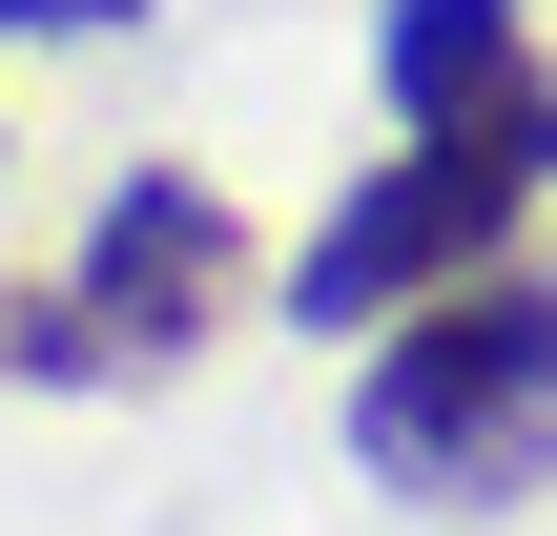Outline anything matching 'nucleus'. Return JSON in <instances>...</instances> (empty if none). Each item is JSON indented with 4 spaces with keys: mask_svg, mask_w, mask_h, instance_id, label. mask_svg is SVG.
Here are the masks:
<instances>
[{
    "mask_svg": "<svg viewBox=\"0 0 557 536\" xmlns=\"http://www.w3.org/2000/svg\"><path fill=\"white\" fill-rule=\"evenodd\" d=\"M103 21H145V0H0V41H103Z\"/></svg>",
    "mask_w": 557,
    "mask_h": 536,
    "instance_id": "obj_6",
    "label": "nucleus"
},
{
    "mask_svg": "<svg viewBox=\"0 0 557 536\" xmlns=\"http://www.w3.org/2000/svg\"><path fill=\"white\" fill-rule=\"evenodd\" d=\"M351 454L413 516H537L557 496V269H455L393 310V351L351 372Z\"/></svg>",
    "mask_w": 557,
    "mask_h": 536,
    "instance_id": "obj_1",
    "label": "nucleus"
},
{
    "mask_svg": "<svg viewBox=\"0 0 557 536\" xmlns=\"http://www.w3.org/2000/svg\"><path fill=\"white\" fill-rule=\"evenodd\" d=\"M227 289H248V227H227V186H207V165H124V186H103V227H83V269H62V310H83V351H103V372L207 351V331H227Z\"/></svg>",
    "mask_w": 557,
    "mask_h": 536,
    "instance_id": "obj_3",
    "label": "nucleus"
},
{
    "mask_svg": "<svg viewBox=\"0 0 557 536\" xmlns=\"http://www.w3.org/2000/svg\"><path fill=\"white\" fill-rule=\"evenodd\" d=\"M517 207H537V165H517L496 124H413V165H372V186H351V207L310 227L289 310H310V331H393L413 289L496 269V248H517Z\"/></svg>",
    "mask_w": 557,
    "mask_h": 536,
    "instance_id": "obj_2",
    "label": "nucleus"
},
{
    "mask_svg": "<svg viewBox=\"0 0 557 536\" xmlns=\"http://www.w3.org/2000/svg\"><path fill=\"white\" fill-rule=\"evenodd\" d=\"M372 83H393V124H517L537 0H393L372 21Z\"/></svg>",
    "mask_w": 557,
    "mask_h": 536,
    "instance_id": "obj_4",
    "label": "nucleus"
},
{
    "mask_svg": "<svg viewBox=\"0 0 557 536\" xmlns=\"http://www.w3.org/2000/svg\"><path fill=\"white\" fill-rule=\"evenodd\" d=\"M103 351H83V310L62 289H0V392H83Z\"/></svg>",
    "mask_w": 557,
    "mask_h": 536,
    "instance_id": "obj_5",
    "label": "nucleus"
}]
</instances>
